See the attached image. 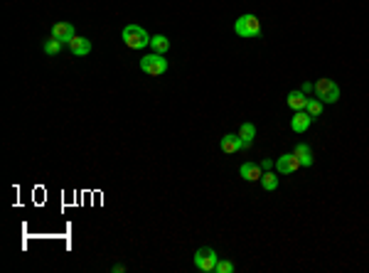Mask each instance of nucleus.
Instances as JSON below:
<instances>
[{
	"mask_svg": "<svg viewBox=\"0 0 369 273\" xmlns=\"http://www.w3.org/2000/svg\"><path fill=\"white\" fill-rule=\"evenodd\" d=\"M234 32H236L239 37H246V40H256V37L261 35V20L251 13L242 15V17H236V22H234Z\"/></svg>",
	"mask_w": 369,
	"mask_h": 273,
	"instance_id": "nucleus-1",
	"label": "nucleus"
},
{
	"mask_svg": "<svg viewBox=\"0 0 369 273\" xmlns=\"http://www.w3.org/2000/svg\"><path fill=\"white\" fill-rule=\"evenodd\" d=\"M312 94L318 96L323 104H337L340 101V86L332 79L323 77V79H318V82L312 84Z\"/></svg>",
	"mask_w": 369,
	"mask_h": 273,
	"instance_id": "nucleus-2",
	"label": "nucleus"
},
{
	"mask_svg": "<svg viewBox=\"0 0 369 273\" xmlns=\"http://www.w3.org/2000/svg\"><path fill=\"white\" fill-rule=\"evenodd\" d=\"M121 37L126 42V47H130V49H143V47L150 44V35H148L141 25H126Z\"/></svg>",
	"mask_w": 369,
	"mask_h": 273,
	"instance_id": "nucleus-3",
	"label": "nucleus"
},
{
	"mask_svg": "<svg viewBox=\"0 0 369 273\" xmlns=\"http://www.w3.org/2000/svg\"><path fill=\"white\" fill-rule=\"evenodd\" d=\"M192 263H195V268H197V271H202V273H214L217 263H219V256H217V251H214V249L204 246V249H197V251H195Z\"/></svg>",
	"mask_w": 369,
	"mask_h": 273,
	"instance_id": "nucleus-4",
	"label": "nucleus"
},
{
	"mask_svg": "<svg viewBox=\"0 0 369 273\" xmlns=\"http://www.w3.org/2000/svg\"><path fill=\"white\" fill-rule=\"evenodd\" d=\"M141 69L148 74V77H160V74H165L168 71V59L165 55H145L141 57Z\"/></svg>",
	"mask_w": 369,
	"mask_h": 273,
	"instance_id": "nucleus-5",
	"label": "nucleus"
},
{
	"mask_svg": "<svg viewBox=\"0 0 369 273\" xmlns=\"http://www.w3.org/2000/svg\"><path fill=\"white\" fill-rule=\"evenodd\" d=\"M300 167V160L296 158V153H285V155H281L278 160H276V170L281 172V175H293V172H298Z\"/></svg>",
	"mask_w": 369,
	"mask_h": 273,
	"instance_id": "nucleus-6",
	"label": "nucleus"
},
{
	"mask_svg": "<svg viewBox=\"0 0 369 273\" xmlns=\"http://www.w3.org/2000/svg\"><path fill=\"white\" fill-rule=\"evenodd\" d=\"M310 113L308 111H293V118H291V131L293 133H305L308 128H310Z\"/></svg>",
	"mask_w": 369,
	"mask_h": 273,
	"instance_id": "nucleus-7",
	"label": "nucleus"
},
{
	"mask_svg": "<svg viewBox=\"0 0 369 273\" xmlns=\"http://www.w3.org/2000/svg\"><path fill=\"white\" fill-rule=\"evenodd\" d=\"M69 49H71V55L74 57H86V55H91V42L86 40V37H79V35H74L69 42Z\"/></svg>",
	"mask_w": 369,
	"mask_h": 273,
	"instance_id": "nucleus-8",
	"label": "nucleus"
},
{
	"mask_svg": "<svg viewBox=\"0 0 369 273\" xmlns=\"http://www.w3.org/2000/svg\"><path fill=\"white\" fill-rule=\"evenodd\" d=\"M246 145H244V140L239 138V133H227V136L222 138V151L227 153V155H234V153L244 151Z\"/></svg>",
	"mask_w": 369,
	"mask_h": 273,
	"instance_id": "nucleus-9",
	"label": "nucleus"
},
{
	"mask_svg": "<svg viewBox=\"0 0 369 273\" xmlns=\"http://www.w3.org/2000/svg\"><path fill=\"white\" fill-rule=\"evenodd\" d=\"M239 175H242L246 182H261V175H263V167L258 163H244L239 167Z\"/></svg>",
	"mask_w": 369,
	"mask_h": 273,
	"instance_id": "nucleus-10",
	"label": "nucleus"
},
{
	"mask_svg": "<svg viewBox=\"0 0 369 273\" xmlns=\"http://www.w3.org/2000/svg\"><path fill=\"white\" fill-rule=\"evenodd\" d=\"M76 32H74V25L71 22H55L52 25V37L55 40H62V42H69Z\"/></svg>",
	"mask_w": 369,
	"mask_h": 273,
	"instance_id": "nucleus-11",
	"label": "nucleus"
},
{
	"mask_svg": "<svg viewBox=\"0 0 369 273\" xmlns=\"http://www.w3.org/2000/svg\"><path fill=\"white\" fill-rule=\"evenodd\" d=\"M285 104H288V109H293V111H305L308 94H303L300 89H296V91H288V96H285Z\"/></svg>",
	"mask_w": 369,
	"mask_h": 273,
	"instance_id": "nucleus-12",
	"label": "nucleus"
},
{
	"mask_svg": "<svg viewBox=\"0 0 369 273\" xmlns=\"http://www.w3.org/2000/svg\"><path fill=\"white\" fill-rule=\"evenodd\" d=\"M293 153H296V158L300 160V165H303V167H310V165L315 163V158H312L310 145H305V143H298V145L293 148Z\"/></svg>",
	"mask_w": 369,
	"mask_h": 273,
	"instance_id": "nucleus-13",
	"label": "nucleus"
},
{
	"mask_svg": "<svg viewBox=\"0 0 369 273\" xmlns=\"http://www.w3.org/2000/svg\"><path fill=\"white\" fill-rule=\"evenodd\" d=\"M150 47H153L155 55H165V52L170 49V40H168L165 35H153V37H150Z\"/></svg>",
	"mask_w": 369,
	"mask_h": 273,
	"instance_id": "nucleus-14",
	"label": "nucleus"
},
{
	"mask_svg": "<svg viewBox=\"0 0 369 273\" xmlns=\"http://www.w3.org/2000/svg\"><path fill=\"white\" fill-rule=\"evenodd\" d=\"M239 138L244 140V145L249 148V145L254 143V138H256V126L254 123H242V128H239Z\"/></svg>",
	"mask_w": 369,
	"mask_h": 273,
	"instance_id": "nucleus-15",
	"label": "nucleus"
},
{
	"mask_svg": "<svg viewBox=\"0 0 369 273\" xmlns=\"http://www.w3.org/2000/svg\"><path fill=\"white\" fill-rule=\"evenodd\" d=\"M261 187L266 192H276L278 190V178H276V172L273 170H266L263 175H261Z\"/></svg>",
	"mask_w": 369,
	"mask_h": 273,
	"instance_id": "nucleus-16",
	"label": "nucleus"
},
{
	"mask_svg": "<svg viewBox=\"0 0 369 273\" xmlns=\"http://www.w3.org/2000/svg\"><path fill=\"white\" fill-rule=\"evenodd\" d=\"M305 111L310 113L312 121H318V118L323 116V101H320V98H308V104H305Z\"/></svg>",
	"mask_w": 369,
	"mask_h": 273,
	"instance_id": "nucleus-17",
	"label": "nucleus"
},
{
	"mask_svg": "<svg viewBox=\"0 0 369 273\" xmlns=\"http://www.w3.org/2000/svg\"><path fill=\"white\" fill-rule=\"evenodd\" d=\"M62 44H64L62 40H55V37H49V40L44 42V55H49V57L59 55V52H62Z\"/></svg>",
	"mask_w": 369,
	"mask_h": 273,
	"instance_id": "nucleus-18",
	"label": "nucleus"
},
{
	"mask_svg": "<svg viewBox=\"0 0 369 273\" xmlns=\"http://www.w3.org/2000/svg\"><path fill=\"white\" fill-rule=\"evenodd\" d=\"M234 263L231 261H224V259H219V263H217V268H214V273H234Z\"/></svg>",
	"mask_w": 369,
	"mask_h": 273,
	"instance_id": "nucleus-19",
	"label": "nucleus"
},
{
	"mask_svg": "<svg viewBox=\"0 0 369 273\" xmlns=\"http://www.w3.org/2000/svg\"><path fill=\"white\" fill-rule=\"evenodd\" d=\"M258 165H261V167H263V172H266V170H271V167H273V165H276V163H271L269 158H266V160H261V163H258Z\"/></svg>",
	"mask_w": 369,
	"mask_h": 273,
	"instance_id": "nucleus-20",
	"label": "nucleus"
},
{
	"mask_svg": "<svg viewBox=\"0 0 369 273\" xmlns=\"http://www.w3.org/2000/svg\"><path fill=\"white\" fill-rule=\"evenodd\" d=\"M300 91H303V94H312V84H310V82H305L303 86H300Z\"/></svg>",
	"mask_w": 369,
	"mask_h": 273,
	"instance_id": "nucleus-21",
	"label": "nucleus"
},
{
	"mask_svg": "<svg viewBox=\"0 0 369 273\" xmlns=\"http://www.w3.org/2000/svg\"><path fill=\"white\" fill-rule=\"evenodd\" d=\"M111 271H114V273H123V271H126V266H123V263H116Z\"/></svg>",
	"mask_w": 369,
	"mask_h": 273,
	"instance_id": "nucleus-22",
	"label": "nucleus"
}]
</instances>
